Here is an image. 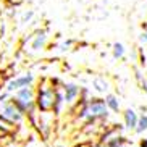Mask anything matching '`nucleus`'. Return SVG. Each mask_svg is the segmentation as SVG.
Masks as SVG:
<instances>
[{"label": "nucleus", "instance_id": "obj_7", "mask_svg": "<svg viewBox=\"0 0 147 147\" xmlns=\"http://www.w3.org/2000/svg\"><path fill=\"white\" fill-rule=\"evenodd\" d=\"M123 126H125L126 131H136V126H138V121H139V115L134 108H126L123 110Z\"/></svg>", "mask_w": 147, "mask_h": 147}, {"label": "nucleus", "instance_id": "obj_5", "mask_svg": "<svg viewBox=\"0 0 147 147\" xmlns=\"http://www.w3.org/2000/svg\"><path fill=\"white\" fill-rule=\"evenodd\" d=\"M36 78L32 73H21L18 74V76H15V78H11L8 82H7V86H5V91L8 92V94H15V92L21 91V89H26V87H32V84H34Z\"/></svg>", "mask_w": 147, "mask_h": 147}, {"label": "nucleus", "instance_id": "obj_1", "mask_svg": "<svg viewBox=\"0 0 147 147\" xmlns=\"http://www.w3.org/2000/svg\"><path fill=\"white\" fill-rule=\"evenodd\" d=\"M108 115H110V110H108L105 100L99 99V97H89L87 100H82L78 112V118L86 123L107 120Z\"/></svg>", "mask_w": 147, "mask_h": 147}, {"label": "nucleus", "instance_id": "obj_12", "mask_svg": "<svg viewBox=\"0 0 147 147\" xmlns=\"http://www.w3.org/2000/svg\"><path fill=\"white\" fill-rule=\"evenodd\" d=\"M147 131V115L146 113H142L141 117H139V121H138V126H136V131L134 133L136 134H142Z\"/></svg>", "mask_w": 147, "mask_h": 147}, {"label": "nucleus", "instance_id": "obj_6", "mask_svg": "<svg viewBox=\"0 0 147 147\" xmlns=\"http://www.w3.org/2000/svg\"><path fill=\"white\" fill-rule=\"evenodd\" d=\"M61 92H63L66 105H73V104H76L78 99L81 97L82 89L76 84V82H63V84H61Z\"/></svg>", "mask_w": 147, "mask_h": 147}, {"label": "nucleus", "instance_id": "obj_15", "mask_svg": "<svg viewBox=\"0 0 147 147\" xmlns=\"http://www.w3.org/2000/svg\"><path fill=\"white\" fill-rule=\"evenodd\" d=\"M139 147H147V138H144V139L139 141Z\"/></svg>", "mask_w": 147, "mask_h": 147}, {"label": "nucleus", "instance_id": "obj_8", "mask_svg": "<svg viewBox=\"0 0 147 147\" xmlns=\"http://www.w3.org/2000/svg\"><path fill=\"white\" fill-rule=\"evenodd\" d=\"M47 39H49V36H47V31H37L34 36H31V50L32 52H39V50H42L45 45H47Z\"/></svg>", "mask_w": 147, "mask_h": 147}, {"label": "nucleus", "instance_id": "obj_13", "mask_svg": "<svg viewBox=\"0 0 147 147\" xmlns=\"http://www.w3.org/2000/svg\"><path fill=\"white\" fill-rule=\"evenodd\" d=\"M136 78H138L139 82H141V87H142V91L147 94V78H144L142 74H141V71H136Z\"/></svg>", "mask_w": 147, "mask_h": 147}, {"label": "nucleus", "instance_id": "obj_11", "mask_svg": "<svg viewBox=\"0 0 147 147\" xmlns=\"http://www.w3.org/2000/svg\"><path fill=\"white\" fill-rule=\"evenodd\" d=\"M112 52H113V58H123L126 53V49L121 42H115L112 45Z\"/></svg>", "mask_w": 147, "mask_h": 147}, {"label": "nucleus", "instance_id": "obj_14", "mask_svg": "<svg viewBox=\"0 0 147 147\" xmlns=\"http://www.w3.org/2000/svg\"><path fill=\"white\" fill-rule=\"evenodd\" d=\"M139 42H141V44H147V28L142 31V34H141V37H139Z\"/></svg>", "mask_w": 147, "mask_h": 147}, {"label": "nucleus", "instance_id": "obj_3", "mask_svg": "<svg viewBox=\"0 0 147 147\" xmlns=\"http://www.w3.org/2000/svg\"><path fill=\"white\" fill-rule=\"evenodd\" d=\"M15 104L21 108V112L24 115H32L36 113V89L34 87H26V89H21L13 94L11 97Z\"/></svg>", "mask_w": 147, "mask_h": 147}, {"label": "nucleus", "instance_id": "obj_16", "mask_svg": "<svg viewBox=\"0 0 147 147\" xmlns=\"http://www.w3.org/2000/svg\"><path fill=\"white\" fill-rule=\"evenodd\" d=\"M120 147H128V142H126V144H123V146H120Z\"/></svg>", "mask_w": 147, "mask_h": 147}, {"label": "nucleus", "instance_id": "obj_9", "mask_svg": "<svg viewBox=\"0 0 147 147\" xmlns=\"http://www.w3.org/2000/svg\"><path fill=\"white\" fill-rule=\"evenodd\" d=\"M104 100H105V104H107V107H108V110L110 112H113V113H118L121 110V105H120V99H118V95H115V94H107L104 97Z\"/></svg>", "mask_w": 147, "mask_h": 147}, {"label": "nucleus", "instance_id": "obj_4", "mask_svg": "<svg viewBox=\"0 0 147 147\" xmlns=\"http://www.w3.org/2000/svg\"><path fill=\"white\" fill-rule=\"evenodd\" d=\"M24 117L26 115L21 112V108L18 107L13 100H8V102H5V104L0 105V118L5 120L7 123H10L11 126L20 125L24 120Z\"/></svg>", "mask_w": 147, "mask_h": 147}, {"label": "nucleus", "instance_id": "obj_10", "mask_svg": "<svg viewBox=\"0 0 147 147\" xmlns=\"http://www.w3.org/2000/svg\"><path fill=\"white\" fill-rule=\"evenodd\" d=\"M92 86H94V89L97 92H102V94L108 91V82L105 81V78H95L92 81Z\"/></svg>", "mask_w": 147, "mask_h": 147}, {"label": "nucleus", "instance_id": "obj_2", "mask_svg": "<svg viewBox=\"0 0 147 147\" xmlns=\"http://www.w3.org/2000/svg\"><path fill=\"white\" fill-rule=\"evenodd\" d=\"M57 100V87H53V84L44 81L37 89H36V107L37 110L42 113L53 112Z\"/></svg>", "mask_w": 147, "mask_h": 147}]
</instances>
